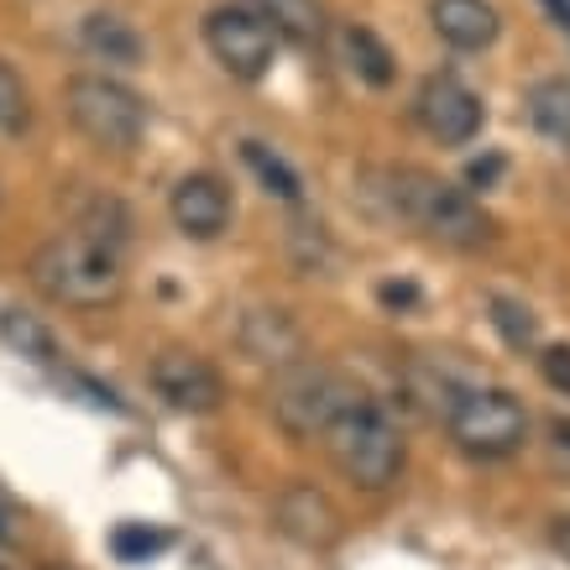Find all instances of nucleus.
Listing matches in <instances>:
<instances>
[{"label": "nucleus", "mask_w": 570, "mask_h": 570, "mask_svg": "<svg viewBox=\"0 0 570 570\" xmlns=\"http://www.w3.org/2000/svg\"><path fill=\"white\" fill-rule=\"evenodd\" d=\"M523 110H529V126H534L544 141L566 147L570 153V79H534L529 95H523Z\"/></svg>", "instance_id": "obj_16"}, {"label": "nucleus", "mask_w": 570, "mask_h": 570, "mask_svg": "<svg viewBox=\"0 0 570 570\" xmlns=\"http://www.w3.org/2000/svg\"><path fill=\"white\" fill-rule=\"evenodd\" d=\"M11 539V519H6V508H0V544Z\"/></svg>", "instance_id": "obj_27"}, {"label": "nucleus", "mask_w": 570, "mask_h": 570, "mask_svg": "<svg viewBox=\"0 0 570 570\" xmlns=\"http://www.w3.org/2000/svg\"><path fill=\"white\" fill-rule=\"evenodd\" d=\"M377 298L387 304V309H403V304H414V298H419V288H414V283H382Z\"/></svg>", "instance_id": "obj_24"}, {"label": "nucleus", "mask_w": 570, "mask_h": 570, "mask_svg": "<svg viewBox=\"0 0 570 570\" xmlns=\"http://www.w3.org/2000/svg\"><path fill=\"white\" fill-rule=\"evenodd\" d=\"M544 6H550L554 27H560V32H570V0H544Z\"/></svg>", "instance_id": "obj_26"}, {"label": "nucleus", "mask_w": 570, "mask_h": 570, "mask_svg": "<svg viewBox=\"0 0 570 570\" xmlns=\"http://www.w3.org/2000/svg\"><path fill=\"white\" fill-rule=\"evenodd\" d=\"M242 163L252 168V174H257L262 189L277 194L283 205H298V199H304V184H298V174L288 168V163H283V157L273 153V147H267V141L246 137V141H242Z\"/></svg>", "instance_id": "obj_19"}, {"label": "nucleus", "mask_w": 570, "mask_h": 570, "mask_svg": "<svg viewBox=\"0 0 570 570\" xmlns=\"http://www.w3.org/2000/svg\"><path fill=\"white\" fill-rule=\"evenodd\" d=\"M168 215L174 225L189 236V242H215L230 230V189H225V178L215 174H189L178 178L174 194H168Z\"/></svg>", "instance_id": "obj_11"}, {"label": "nucleus", "mask_w": 570, "mask_h": 570, "mask_svg": "<svg viewBox=\"0 0 570 570\" xmlns=\"http://www.w3.org/2000/svg\"><path fill=\"white\" fill-rule=\"evenodd\" d=\"M325 445H330L335 471H341L346 482H356L362 492H382V487H393L397 476H403V461H409L397 424L382 414L372 397H362L356 409H346V414L330 424Z\"/></svg>", "instance_id": "obj_3"}, {"label": "nucleus", "mask_w": 570, "mask_h": 570, "mask_svg": "<svg viewBox=\"0 0 570 570\" xmlns=\"http://www.w3.org/2000/svg\"><path fill=\"white\" fill-rule=\"evenodd\" d=\"M430 27L455 52H487L502 32L492 0H430Z\"/></svg>", "instance_id": "obj_12"}, {"label": "nucleus", "mask_w": 570, "mask_h": 570, "mask_svg": "<svg viewBox=\"0 0 570 570\" xmlns=\"http://www.w3.org/2000/svg\"><path fill=\"white\" fill-rule=\"evenodd\" d=\"M205 48L215 52V63H220L230 79L257 85V79H267V69H273L277 37L267 32V21H262L252 6H215L205 17Z\"/></svg>", "instance_id": "obj_7"}, {"label": "nucleus", "mask_w": 570, "mask_h": 570, "mask_svg": "<svg viewBox=\"0 0 570 570\" xmlns=\"http://www.w3.org/2000/svg\"><path fill=\"white\" fill-rule=\"evenodd\" d=\"M79 42H85L89 58H105V63H116V69H137L141 52H147L137 27L121 17H110V11H89V17L79 21Z\"/></svg>", "instance_id": "obj_14"}, {"label": "nucleus", "mask_w": 570, "mask_h": 570, "mask_svg": "<svg viewBox=\"0 0 570 570\" xmlns=\"http://www.w3.org/2000/svg\"><path fill=\"white\" fill-rule=\"evenodd\" d=\"M48 570H63V566H48Z\"/></svg>", "instance_id": "obj_28"}, {"label": "nucleus", "mask_w": 570, "mask_h": 570, "mask_svg": "<svg viewBox=\"0 0 570 570\" xmlns=\"http://www.w3.org/2000/svg\"><path fill=\"white\" fill-rule=\"evenodd\" d=\"M362 397L366 393L346 372H335V366H325V362H294V366H283L273 382V419L294 434V440H314V434H325L346 409H356Z\"/></svg>", "instance_id": "obj_5"}, {"label": "nucleus", "mask_w": 570, "mask_h": 570, "mask_svg": "<svg viewBox=\"0 0 570 570\" xmlns=\"http://www.w3.org/2000/svg\"><path fill=\"white\" fill-rule=\"evenodd\" d=\"M153 387L178 414H215L225 403V377L194 351H163L153 362Z\"/></svg>", "instance_id": "obj_9"}, {"label": "nucleus", "mask_w": 570, "mask_h": 570, "mask_svg": "<svg viewBox=\"0 0 570 570\" xmlns=\"http://www.w3.org/2000/svg\"><path fill=\"white\" fill-rule=\"evenodd\" d=\"M0 570H6V566H0Z\"/></svg>", "instance_id": "obj_29"}, {"label": "nucleus", "mask_w": 570, "mask_h": 570, "mask_svg": "<svg viewBox=\"0 0 570 570\" xmlns=\"http://www.w3.org/2000/svg\"><path fill=\"white\" fill-rule=\"evenodd\" d=\"M236 341H242V351L252 356V362L277 366V372H283V366H294L298 356H304V335H298V325L283 309H252V314H242Z\"/></svg>", "instance_id": "obj_13"}, {"label": "nucleus", "mask_w": 570, "mask_h": 570, "mask_svg": "<svg viewBox=\"0 0 570 570\" xmlns=\"http://www.w3.org/2000/svg\"><path fill=\"white\" fill-rule=\"evenodd\" d=\"M27 277L48 304H63V309H110L126 294L121 252L85 236V230L48 236L27 262Z\"/></svg>", "instance_id": "obj_2"}, {"label": "nucleus", "mask_w": 570, "mask_h": 570, "mask_svg": "<svg viewBox=\"0 0 570 570\" xmlns=\"http://www.w3.org/2000/svg\"><path fill=\"white\" fill-rule=\"evenodd\" d=\"M377 178L387 215L424 230L430 242L450 246V252H482L492 242V215L482 209V199H471L466 189L445 184L430 168H382Z\"/></svg>", "instance_id": "obj_1"}, {"label": "nucleus", "mask_w": 570, "mask_h": 570, "mask_svg": "<svg viewBox=\"0 0 570 570\" xmlns=\"http://www.w3.org/2000/svg\"><path fill=\"white\" fill-rule=\"evenodd\" d=\"M32 126V95L21 85V73L0 58V137H21Z\"/></svg>", "instance_id": "obj_21"}, {"label": "nucleus", "mask_w": 570, "mask_h": 570, "mask_svg": "<svg viewBox=\"0 0 570 570\" xmlns=\"http://www.w3.org/2000/svg\"><path fill=\"white\" fill-rule=\"evenodd\" d=\"M273 523H277V534H288L294 544H304V550H335L341 534H346L341 508H335V502H330L320 487H309V482H294V487H283V492H277Z\"/></svg>", "instance_id": "obj_10"}, {"label": "nucleus", "mask_w": 570, "mask_h": 570, "mask_svg": "<svg viewBox=\"0 0 570 570\" xmlns=\"http://www.w3.org/2000/svg\"><path fill=\"white\" fill-rule=\"evenodd\" d=\"M414 121L430 131L440 147H466L482 137L487 105L461 73H430L414 95Z\"/></svg>", "instance_id": "obj_8"}, {"label": "nucleus", "mask_w": 570, "mask_h": 570, "mask_svg": "<svg viewBox=\"0 0 570 570\" xmlns=\"http://www.w3.org/2000/svg\"><path fill=\"white\" fill-rule=\"evenodd\" d=\"M550 450H554V466L570 471V424L566 419H554L550 424Z\"/></svg>", "instance_id": "obj_25"}, {"label": "nucleus", "mask_w": 570, "mask_h": 570, "mask_svg": "<svg viewBox=\"0 0 570 570\" xmlns=\"http://www.w3.org/2000/svg\"><path fill=\"white\" fill-rule=\"evenodd\" d=\"M252 11L267 21L273 37H288L298 48H320L325 42V6L320 0H252Z\"/></svg>", "instance_id": "obj_15"}, {"label": "nucleus", "mask_w": 570, "mask_h": 570, "mask_svg": "<svg viewBox=\"0 0 570 570\" xmlns=\"http://www.w3.org/2000/svg\"><path fill=\"white\" fill-rule=\"evenodd\" d=\"M341 52H346V69L356 73L362 85L387 89L397 79L393 52H387V42H382L372 27H346V32H341Z\"/></svg>", "instance_id": "obj_17"}, {"label": "nucleus", "mask_w": 570, "mask_h": 570, "mask_svg": "<svg viewBox=\"0 0 570 570\" xmlns=\"http://www.w3.org/2000/svg\"><path fill=\"white\" fill-rule=\"evenodd\" d=\"M539 377L550 382L554 393L570 397V346H544L539 351Z\"/></svg>", "instance_id": "obj_23"}, {"label": "nucleus", "mask_w": 570, "mask_h": 570, "mask_svg": "<svg viewBox=\"0 0 570 570\" xmlns=\"http://www.w3.org/2000/svg\"><path fill=\"white\" fill-rule=\"evenodd\" d=\"M487 309H492V330L502 335V346H513V351H534L539 346V320H534V309H529V304L498 294Z\"/></svg>", "instance_id": "obj_20"}, {"label": "nucleus", "mask_w": 570, "mask_h": 570, "mask_svg": "<svg viewBox=\"0 0 570 570\" xmlns=\"http://www.w3.org/2000/svg\"><path fill=\"white\" fill-rule=\"evenodd\" d=\"M168 544H174L168 529H153V523H121V529L110 534V550H116V560H126V566H147V560L163 554Z\"/></svg>", "instance_id": "obj_22"}, {"label": "nucleus", "mask_w": 570, "mask_h": 570, "mask_svg": "<svg viewBox=\"0 0 570 570\" xmlns=\"http://www.w3.org/2000/svg\"><path fill=\"white\" fill-rule=\"evenodd\" d=\"M0 341L17 351V356H27L32 366L58 362V341H52V330L42 325L37 314H27V309H0Z\"/></svg>", "instance_id": "obj_18"}, {"label": "nucleus", "mask_w": 570, "mask_h": 570, "mask_svg": "<svg viewBox=\"0 0 570 570\" xmlns=\"http://www.w3.org/2000/svg\"><path fill=\"white\" fill-rule=\"evenodd\" d=\"M63 110L73 131L105 153H131L147 137V100L110 73H73L63 89Z\"/></svg>", "instance_id": "obj_4"}, {"label": "nucleus", "mask_w": 570, "mask_h": 570, "mask_svg": "<svg viewBox=\"0 0 570 570\" xmlns=\"http://www.w3.org/2000/svg\"><path fill=\"white\" fill-rule=\"evenodd\" d=\"M445 424L450 440L466 455H476V461H502V455L523 450V440H529V414H523V403L508 387H466L455 397V409L445 414Z\"/></svg>", "instance_id": "obj_6"}]
</instances>
